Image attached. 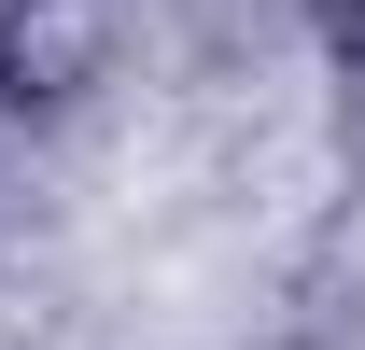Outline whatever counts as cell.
I'll return each mask as SVG.
<instances>
[{"label":"cell","instance_id":"obj_1","mask_svg":"<svg viewBox=\"0 0 365 350\" xmlns=\"http://www.w3.org/2000/svg\"><path fill=\"white\" fill-rule=\"evenodd\" d=\"M127 0H0V98H85Z\"/></svg>","mask_w":365,"mask_h":350},{"label":"cell","instance_id":"obj_2","mask_svg":"<svg viewBox=\"0 0 365 350\" xmlns=\"http://www.w3.org/2000/svg\"><path fill=\"white\" fill-rule=\"evenodd\" d=\"M309 43H323V85H337V154L365 169V0H309Z\"/></svg>","mask_w":365,"mask_h":350}]
</instances>
